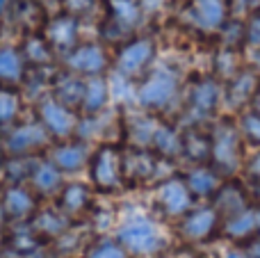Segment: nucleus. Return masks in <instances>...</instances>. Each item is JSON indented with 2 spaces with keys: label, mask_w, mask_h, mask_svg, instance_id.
<instances>
[{
  "label": "nucleus",
  "mask_w": 260,
  "mask_h": 258,
  "mask_svg": "<svg viewBox=\"0 0 260 258\" xmlns=\"http://www.w3.org/2000/svg\"><path fill=\"white\" fill-rule=\"evenodd\" d=\"M110 99V85L101 76H89L85 82V96H82V110L87 114H99L108 105Z\"/></svg>",
  "instance_id": "nucleus-17"
},
{
  "label": "nucleus",
  "mask_w": 260,
  "mask_h": 258,
  "mask_svg": "<svg viewBox=\"0 0 260 258\" xmlns=\"http://www.w3.org/2000/svg\"><path fill=\"white\" fill-rule=\"evenodd\" d=\"M123 160V178H133V181H144L151 178L155 172V160L146 155L144 151H135L130 155H121Z\"/></svg>",
  "instance_id": "nucleus-20"
},
{
  "label": "nucleus",
  "mask_w": 260,
  "mask_h": 258,
  "mask_svg": "<svg viewBox=\"0 0 260 258\" xmlns=\"http://www.w3.org/2000/svg\"><path fill=\"white\" fill-rule=\"evenodd\" d=\"M253 64H256V67L260 69V46H258V50H256V53H253Z\"/></svg>",
  "instance_id": "nucleus-38"
},
{
  "label": "nucleus",
  "mask_w": 260,
  "mask_h": 258,
  "mask_svg": "<svg viewBox=\"0 0 260 258\" xmlns=\"http://www.w3.org/2000/svg\"><path fill=\"white\" fill-rule=\"evenodd\" d=\"M151 144L155 146V149L160 151L162 155H167V158H171V155H178L180 151H183V140H180L178 133L171 131L169 126H157L155 133H153Z\"/></svg>",
  "instance_id": "nucleus-24"
},
{
  "label": "nucleus",
  "mask_w": 260,
  "mask_h": 258,
  "mask_svg": "<svg viewBox=\"0 0 260 258\" xmlns=\"http://www.w3.org/2000/svg\"><path fill=\"white\" fill-rule=\"evenodd\" d=\"M39 119L46 126V131L55 137H69L78 128L76 114L71 112V108L59 103L57 99L41 101L39 103Z\"/></svg>",
  "instance_id": "nucleus-4"
},
{
  "label": "nucleus",
  "mask_w": 260,
  "mask_h": 258,
  "mask_svg": "<svg viewBox=\"0 0 260 258\" xmlns=\"http://www.w3.org/2000/svg\"><path fill=\"white\" fill-rule=\"evenodd\" d=\"M27 55H30L35 62H48L50 59V48L41 39H35V41L27 44Z\"/></svg>",
  "instance_id": "nucleus-33"
},
{
  "label": "nucleus",
  "mask_w": 260,
  "mask_h": 258,
  "mask_svg": "<svg viewBox=\"0 0 260 258\" xmlns=\"http://www.w3.org/2000/svg\"><path fill=\"white\" fill-rule=\"evenodd\" d=\"M219 103V87L215 80H203L192 89V108L201 114H208Z\"/></svg>",
  "instance_id": "nucleus-22"
},
{
  "label": "nucleus",
  "mask_w": 260,
  "mask_h": 258,
  "mask_svg": "<svg viewBox=\"0 0 260 258\" xmlns=\"http://www.w3.org/2000/svg\"><path fill=\"white\" fill-rule=\"evenodd\" d=\"M256 91H258V78L253 76L251 71H242L235 76L233 82H231L226 96H229V101L238 108V105H242L244 101H251L253 96H256Z\"/></svg>",
  "instance_id": "nucleus-21"
},
{
  "label": "nucleus",
  "mask_w": 260,
  "mask_h": 258,
  "mask_svg": "<svg viewBox=\"0 0 260 258\" xmlns=\"http://www.w3.org/2000/svg\"><path fill=\"white\" fill-rule=\"evenodd\" d=\"M192 21L203 30H217L226 23V3L224 0H192Z\"/></svg>",
  "instance_id": "nucleus-13"
},
{
  "label": "nucleus",
  "mask_w": 260,
  "mask_h": 258,
  "mask_svg": "<svg viewBox=\"0 0 260 258\" xmlns=\"http://www.w3.org/2000/svg\"><path fill=\"white\" fill-rule=\"evenodd\" d=\"M212 158L221 167L235 169L240 163V135L233 126H221L212 137Z\"/></svg>",
  "instance_id": "nucleus-10"
},
{
  "label": "nucleus",
  "mask_w": 260,
  "mask_h": 258,
  "mask_svg": "<svg viewBox=\"0 0 260 258\" xmlns=\"http://www.w3.org/2000/svg\"><path fill=\"white\" fill-rule=\"evenodd\" d=\"M247 39H249V44L260 46V14L253 16L251 23L247 25Z\"/></svg>",
  "instance_id": "nucleus-34"
},
{
  "label": "nucleus",
  "mask_w": 260,
  "mask_h": 258,
  "mask_svg": "<svg viewBox=\"0 0 260 258\" xmlns=\"http://www.w3.org/2000/svg\"><path fill=\"white\" fill-rule=\"evenodd\" d=\"M91 183L103 192L117 190L123 183V160L114 146H103L89 160Z\"/></svg>",
  "instance_id": "nucleus-2"
},
{
  "label": "nucleus",
  "mask_w": 260,
  "mask_h": 258,
  "mask_svg": "<svg viewBox=\"0 0 260 258\" xmlns=\"http://www.w3.org/2000/svg\"><path fill=\"white\" fill-rule=\"evenodd\" d=\"M67 5L71 12H85L91 7V0H67Z\"/></svg>",
  "instance_id": "nucleus-36"
},
{
  "label": "nucleus",
  "mask_w": 260,
  "mask_h": 258,
  "mask_svg": "<svg viewBox=\"0 0 260 258\" xmlns=\"http://www.w3.org/2000/svg\"><path fill=\"white\" fill-rule=\"evenodd\" d=\"M187 187L192 195H199V197H206V195H212L217 187V176L215 172H210L208 167H197L194 172L187 174Z\"/></svg>",
  "instance_id": "nucleus-25"
},
{
  "label": "nucleus",
  "mask_w": 260,
  "mask_h": 258,
  "mask_svg": "<svg viewBox=\"0 0 260 258\" xmlns=\"http://www.w3.org/2000/svg\"><path fill=\"white\" fill-rule=\"evenodd\" d=\"M110 12L121 27H130L139 21V5L135 0H110Z\"/></svg>",
  "instance_id": "nucleus-27"
},
{
  "label": "nucleus",
  "mask_w": 260,
  "mask_h": 258,
  "mask_svg": "<svg viewBox=\"0 0 260 258\" xmlns=\"http://www.w3.org/2000/svg\"><path fill=\"white\" fill-rule=\"evenodd\" d=\"M46 39L48 44H53L55 48H69V46L76 44L78 39V21L76 16H59L55 18L48 25V32H46Z\"/></svg>",
  "instance_id": "nucleus-18"
},
{
  "label": "nucleus",
  "mask_w": 260,
  "mask_h": 258,
  "mask_svg": "<svg viewBox=\"0 0 260 258\" xmlns=\"http://www.w3.org/2000/svg\"><path fill=\"white\" fill-rule=\"evenodd\" d=\"M240 131L247 140L260 144V114L258 112H249L242 117V123H240Z\"/></svg>",
  "instance_id": "nucleus-32"
},
{
  "label": "nucleus",
  "mask_w": 260,
  "mask_h": 258,
  "mask_svg": "<svg viewBox=\"0 0 260 258\" xmlns=\"http://www.w3.org/2000/svg\"><path fill=\"white\" fill-rule=\"evenodd\" d=\"M176 89H178V78L171 71H167V69H157V71H153L142 82V87L137 91V99L144 108H151V110L165 108L176 96Z\"/></svg>",
  "instance_id": "nucleus-3"
},
{
  "label": "nucleus",
  "mask_w": 260,
  "mask_h": 258,
  "mask_svg": "<svg viewBox=\"0 0 260 258\" xmlns=\"http://www.w3.org/2000/svg\"><path fill=\"white\" fill-rule=\"evenodd\" d=\"M251 103H253V112H258V114H260V89L256 91V96L251 99Z\"/></svg>",
  "instance_id": "nucleus-37"
},
{
  "label": "nucleus",
  "mask_w": 260,
  "mask_h": 258,
  "mask_svg": "<svg viewBox=\"0 0 260 258\" xmlns=\"http://www.w3.org/2000/svg\"><path fill=\"white\" fill-rule=\"evenodd\" d=\"M85 258H130V251L119 240H96L87 247Z\"/></svg>",
  "instance_id": "nucleus-28"
},
{
  "label": "nucleus",
  "mask_w": 260,
  "mask_h": 258,
  "mask_svg": "<svg viewBox=\"0 0 260 258\" xmlns=\"http://www.w3.org/2000/svg\"><path fill=\"white\" fill-rule=\"evenodd\" d=\"M247 169H249V174H251L256 181H260V151L256 155H253L251 160H249V165H247Z\"/></svg>",
  "instance_id": "nucleus-35"
},
{
  "label": "nucleus",
  "mask_w": 260,
  "mask_h": 258,
  "mask_svg": "<svg viewBox=\"0 0 260 258\" xmlns=\"http://www.w3.org/2000/svg\"><path fill=\"white\" fill-rule=\"evenodd\" d=\"M67 67L76 73H85V76H101L108 67V57H105L101 46L87 44L69 53Z\"/></svg>",
  "instance_id": "nucleus-9"
},
{
  "label": "nucleus",
  "mask_w": 260,
  "mask_h": 258,
  "mask_svg": "<svg viewBox=\"0 0 260 258\" xmlns=\"http://www.w3.org/2000/svg\"><path fill=\"white\" fill-rule=\"evenodd\" d=\"M117 240L137 256L155 254L165 247V238H162L160 229L151 222V219H130L117 233Z\"/></svg>",
  "instance_id": "nucleus-1"
},
{
  "label": "nucleus",
  "mask_w": 260,
  "mask_h": 258,
  "mask_svg": "<svg viewBox=\"0 0 260 258\" xmlns=\"http://www.w3.org/2000/svg\"><path fill=\"white\" fill-rule=\"evenodd\" d=\"M91 206V192L85 183H71L62 190L59 195V208L71 217V215H82L87 213Z\"/></svg>",
  "instance_id": "nucleus-16"
},
{
  "label": "nucleus",
  "mask_w": 260,
  "mask_h": 258,
  "mask_svg": "<svg viewBox=\"0 0 260 258\" xmlns=\"http://www.w3.org/2000/svg\"><path fill=\"white\" fill-rule=\"evenodd\" d=\"M217 224V210L212 208H201L194 210V213H185L183 224H180V231L187 240H203L212 233Z\"/></svg>",
  "instance_id": "nucleus-14"
},
{
  "label": "nucleus",
  "mask_w": 260,
  "mask_h": 258,
  "mask_svg": "<svg viewBox=\"0 0 260 258\" xmlns=\"http://www.w3.org/2000/svg\"><path fill=\"white\" fill-rule=\"evenodd\" d=\"M3 208L7 219L21 224V222H30V217L37 213V199L35 192L25 190L23 185H12L3 192Z\"/></svg>",
  "instance_id": "nucleus-6"
},
{
  "label": "nucleus",
  "mask_w": 260,
  "mask_h": 258,
  "mask_svg": "<svg viewBox=\"0 0 260 258\" xmlns=\"http://www.w3.org/2000/svg\"><path fill=\"white\" fill-rule=\"evenodd\" d=\"M183 151H187L189 158H194L197 163H201V160H206L208 155L212 153V140L206 137V135H197V133H192L187 140H183Z\"/></svg>",
  "instance_id": "nucleus-31"
},
{
  "label": "nucleus",
  "mask_w": 260,
  "mask_h": 258,
  "mask_svg": "<svg viewBox=\"0 0 260 258\" xmlns=\"http://www.w3.org/2000/svg\"><path fill=\"white\" fill-rule=\"evenodd\" d=\"M50 160L55 163V167H57L59 172L76 174L87 167V163H89V151H87V146L80 144V142H69V144L55 146L53 153H50Z\"/></svg>",
  "instance_id": "nucleus-12"
},
{
  "label": "nucleus",
  "mask_w": 260,
  "mask_h": 258,
  "mask_svg": "<svg viewBox=\"0 0 260 258\" xmlns=\"http://www.w3.org/2000/svg\"><path fill=\"white\" fill-rule=\"evenodd\" d=\"M55 91H57V101L64 103L67 108H71V105H82L85 82H80L78 78H67V80H62L55 87Z\"/></svg>",
  "instance_id": "nucleus-26"
},
{
  "label": "nucleus",
  "mask_w": 260,
  "mask_h": 258,
  "mask_svg": "<svg viewBox=\"0 0 260 258\" xmlns=\"http://www.w3.org/2000/svg\"><path fill=\"white\" fill-rule=\"evenodd\" d=\"M48 240L39 236V233L32 231V227L27 224V231H14V233H7L5 238V249L9 254H18V256H32L39 247H44Z\"/></svg>",
  "instance_id": "nucleus-19"
},
{
  "label": "nucleus",
  "mask_w": 260,
  "mask_h": 258,
  "mask_svg": "<svg viewBox=\"0 0 260 258\" xmlns=\"http://www.w3.org/2000/svg\"><path fill=\"white\" fill-rule=\"evenodd\" d=\"M226 258H244V256H240V254H231V256H226Z\"/></svg>",
  "instance_id": "nucleus-40"
},
{
  "label": "nucleus",
  "mask_w": 260,
  "mask_h": 258,
  "mask_svg": "<svg viewBox=\"0 0 260 258\" xmlns=\"http://www.w3.org/2000/svg\"><path fill=\"white\" fill-rule=\"evenodd\" d=\"M256 227H258V217L253 213H249V210H238V213H233L229 224H226L229 236H233V238L249 236V233L256 231Z\"/></svg>",
  "instance_id": "nucleus-29"
},
{
  "label": "nucleus",
  "mask_w": 260,
  "mask_h": 258,
  "mask_svg": "<svg viewBox=\"0 0 260 258\" xmlns=\"http://www.w3.org/2000/svg\"><path fill=\"white\" fill-rule=\"evenodd\" d=\"M27 224H30L32 231L39 233L44 240H55L59 233H64L69 227H71V217H69L62 208L59 210L48 208V210H37Z\"/></svg>",
  "instance_id": "nucleus-11"
},
{
  "label": "nucleus",
  "mask_w": 260,
  "mask_h": 258,
  "mask_svg": "<svg viewBox=\"0 0 260 258\" xmlns=\"http://www.w3.org/2000/svg\"><path fill=\"white\" fill-rule=\"evenodd\" d=\"M5 7H7V0H0V14L5 12Z\"/></svg>",
  "instance_id": "nucleus-39"
},
{
  "label": "nucleus",
  "mask_w": 260,
  "mask_h": 258,
  "mask_svg": "<svg viewBox=\"0 0 260 258\" xmlns=\"http://www.w3.org/2000/svg\"><path fill=\"white\" fill-rule=\"evenodd\" d=\"M157 201H160L162 210L171 217H180L189 210L192 206V192H189L187 183H183L180 178H169L160 185L157 190Z\"/></svg>",
  "instance_id": "nucleus-8"
},
{
  "label": "nucleus",
  "mask_w": 260,
  "mask_h": 258,
  "mask_svg": "<svg viewBox=\"0 0 260 258\" xmlns=\"http://www.w3.org/2000/svg\"><path fill=\"white\" fill-rule=\"evenodd\" d=\"M155 55V46H153L151 39H135L126 44L121 50H119L117 57V71L126 76H137L139 71L148 67V62Z\"/></svg>",
  "instance_id": "nucleus-5"
},
{
  "label": "nucleus",
  "mask_w": 260,
  "mask_h": 258,
  "mask_svg": "<svg viewBox=\"0 0 260 258\" xmlns=\"http://www.w3.org/2000/svg\"><path fill=\"white\" fill-rule=\"evenodd\" d=\"M30 183L39 195H53L62 185V172L55 167L53 160H39V163H32Z\"/></svg>",
  "instance_id": "nucleus-15"
},
{
  "label": "nucleus",
  "mask_w": 260,
  "mask_h": 258,
  "mask_svg": "<svg viewBox=\"0 0 260 258\" xmlns=\"http://www.w3.org/2000/svg\"><path fill=\"white\" fill-rule=\"evenodd\" d=\"M23 78V57L16 48H0V80L16 82Z\"/></svg>",
  "instance_id": "nucleus-23"
},
{
  "label": "nucleus",
  "mask_w": 260,
  "mask_h": 258,
  "mask_svg": "<svg viewBox=\"0 0 260 258\" xmlns=\"http://www.w3.org/2000/svg\"><path fill=\"white\" fill-rule=\"evenodd\" d=\"M48 137L50 133L46 131L44 123H25V126H18L16 131L9 133L7 142H5V149L14 155H23L39 149V146H46Z\"/></svg>",
  "instance_id": "nucleus-7"
},
{
  "label": "nucleus",
  "mask_w": 260,
  "mask_h": 258,
  "mask_svg": "<svg viewBox=\"0 0 260 258\" xmlns=\"http://www.w3.org/2000/svg\"><path fill=\"white\" fill-rule=\"evenodd\" d=\"M18 110H21V96H18V91L0 87V126L12 123L18 117Z\"/></svg>",
  "instance_id": "nucleus-30"
}]
</instances>
